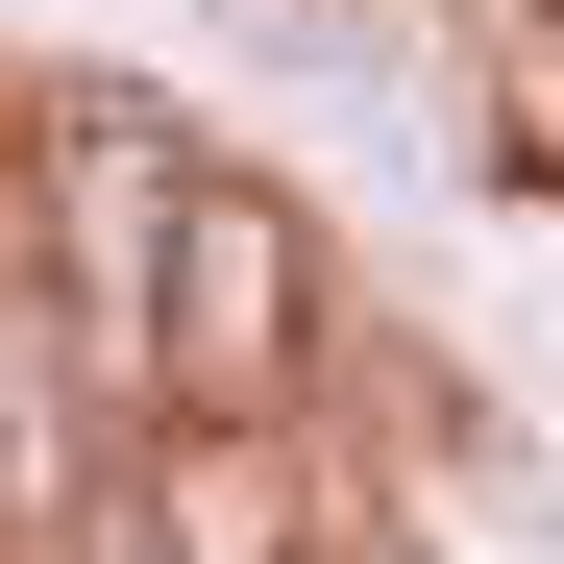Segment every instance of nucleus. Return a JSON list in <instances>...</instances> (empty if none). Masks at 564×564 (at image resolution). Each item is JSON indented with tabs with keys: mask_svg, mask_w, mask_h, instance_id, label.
Returning <instances> with one entry per match:
<instances>
[{
	"mask_svg": "<svg viewBox=\"0 0 564 564\" xmlns=\"http://www.w3.org/2000/svg\"><path fill=\"white\" fill-rule=\"evenodd\" d=\"M319 319L344 270L270 172H172V246H148V417H319Z\"/></svg>",
	"mask_w": 564,
	"mask_h": 564,
	"instance_id": "obj_1",
	"label": "nucleus"
},
{
	"mask_svg": "<svg viewBox=\"0 0 564 564\" xmlns=\"http://www.w3.org/2000/svg\"><path fill=\"white\" fill-rule=\"evenodd\" d=\"M319 417H123V564H344Z\"/></svg>",
	"mask_w": 564,
	"mask_h": 564,
	"instance_id": "obj_2",
	"label": "nucleus"
}]
</instances>
